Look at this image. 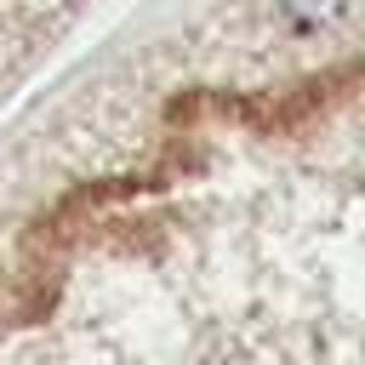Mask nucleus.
I'll return each instance as SVG.
<instances>
[{"label":"nucleus","mask_w":365,"mask_h":365,"mask_svg":"<svg viewBox=\"0 0 365 365\" xmlns=\"http://www.w3.org/2000/svg\"><path fill=\"white\" fill-rule=\"evenodd\" d=\"M285 11H291L297 23H325V17L342 11V0H285Z\"/></svg>","instance_id":"nucleus-1"}]
</instances>
